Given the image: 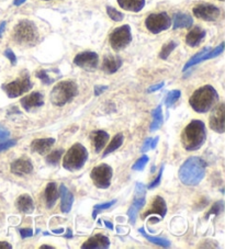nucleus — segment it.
<instances>
[{
    "instance_id": "nucleus-1",
    "label": "nucleus",
    "mask_w": 225,
    "mask_h": 249,
    "mask_svg": "<svg viewBox=\"0 0 225 249\" xmlns=\"http://www.w3.org/2000/svg\"><path fill=\"white\" fill-rule=\"evenodd\" d=\"M206 162L200 157H190L181 165L179 179L185 186H198L206 176Z\"/></svg>"
},
{
    "instance_id": "nucleus-2",
    "label": "nucleus",
    "mask_w": 225,
    "mask_h": 249,
    "mask_svg": "<svg viewBox=\"0 0 225 249\" xmlns=\"http://www.w3.org/2000/svg\"><path fill=\"white\" fill-rule=\"evenodd\" d=\"M206 140V131L205 123L200 120H192L184 130L181 142L186 151L194 152L202 147Z\"/></svg>"
},
{
    "instance_id": "nucleus-3",
    "label": "nucleus",
    "mask_w": 225,
    "mask_h": 249,
    "mask_svg": "<svg viewBox=\"0 0 225 249\" xmlns=\"http://www.w3.org/2000/svg\"><path fill=\"white\" fill-rule=\"evenodd\" d=\"M219 100V93L210 85L203 86L193 92L189 99L191 108L198 113H206L216 105Z\"/></svg>"
},
{
    "instance_id": "nucleus-4",
    "label": "nucleus",
    "mask_w": 225,
    "mask_h": 249,
    "mask_svg": "<svg viewBox=\"0 0 225 249\" xmlns=\"http://www.w3.org/2000/svg\"><path fill=\"white\" fill-rule=\"evenodd\" d=\"M12 38L19 45L33 46L40 40L37 25L30 20H21L12 31Z\"/></svg>"
},
{
    "instance_id": "nucleus-5",
    "label": "nucleus",
    "mask_w": 225,
    "mask_h": 249,
    "mask_svg": "<svg viewBox=\"0 0 225 249\" xmlns=\"http://www.w3.org/2000/svg\"><path fill=\"white\" fill-rule=\"evenodd\" d=\"M78 94V87L72 80L60 81L51 92V102L56 107H64Z\"/></svg>"
},
{
    "instance_id": "nucleus-6",
    "label": "nucleus",
    "mask_w": 225,
    "mask_h": 249,
    "mask_svg": "<svg viewBox=\"0 0 225 249\" xmlns=\"http://www.w3.org/2000/svg\"><path fill=\"white\" fill-rule=\"evenodd\" d=\"M88 160V151L80 143L74 144L64 156L63 166L68 171L81 169Z\"/></svg>"
},
{
    "instance_id": "nucleus-7",
    "label": "nucleus",
    "mask_w": 225,
    "mask_h": 249,
    "mask_svg": "<svg viewBox=\"0 0 225 249\" xmlns=\"http://www.w3.org/2000/svg\"><path fill=\"white\" fill-rule=\"evenodd\" d=\"M132 42V33L130 25L125 24L114 29L109 36V43L112 49L116 52L124 50Z\"/></svg>"
},
{
    "instance_id": "nucleus-8",
    "label": "nucleus",
    "mask_w": 225,
    "mask_h": 249,
    "mask_svg": "<svg viewBox=\"0 0 225 249\" xmlns=\"http://www.w3.org/2000/svg\"><path fill=\"white\" fill-rule=\"evenodd\" d=\"M32 83L30 80V76L28 72L24 74L15 81L7 85H2V90L6 92V94L9 98H17L20 97L21 94L30 91L32 89Z\"/></svg>"
},
{
    "instance_id": "nucleus-9",
    "label": "nucleus",
    "mask_w": 225,
    "mask_h": 249,
    "mask_svg": "<svg viewBox=\"0 0 225 249\" xmlns=\"http://www.w3.org/2000/svg\"><path fill=\"white\" fill-rule=\"evenodd\" d=\"M145 27L150 33L158 34L171 27V18L167 12L161 14H152L147 17L145 20Z\"/></svg>"
},
{
    "instance_id": "nucleus-10",
    "label": "nucleus",
    "mask_w": 225,
    "mask_h": 249,
    "mask_svg": "<svg viewBox=\"0 0 225 249\" xmlns=\"http://www.w3.org/2000/svg\"><path fill=\"white\" fill-rule=\"evenodd\" d=\"M112 174H113V170L111 167L107 164H102L94 167L90 173V178L97 188L108 189L111 184Z\"/></svg>"
},
{
    "instance_id": "nucleus-11",
    "label": "nucleus",
    "mask_w": 225,
    "mask_h": 249,
    "mask_svg": "<svg viewBox=\"0 0 225 249\" xmlns=\"http://www.w3.org/2000/svg\"><path fill=\"white\" fill-rule=\"evenodd\" d=\"M74 64L85 71H93L98 67L99 56L97 53L87 51V52L77 54L75 58H74Z\"/></svg>"
},
{
    "instance_id": "nucleus-12",
    "label": "nucleus",
    "mask_w": 225,
    "mask_h": 249,
    "mask_svg": "<svg viewBox=\"0 0 225 249\" xmlns=\"http://www.w3.org/2000/svg\"><path fill=\"white\" fill-rule=\"evenodd\" d=\"M193 15L203 21H215L221 15L218 7L211 3H200L192 9Z\"/></svg>"
},
{
    "instance_id": "nucleus-13",
    "label": "nucleus",
    "mask_w": 225,
    "mask_h": 249,
    "mask_svg": "<svg viewBox=\"0 0 225 249\" xmlns=\"http://www.w3.org/2000/svg\"><path fill=\"white\" fill-rule=\"evenodd\" d=\"M210 127L216 133L222 134L225 131V105L221 104L212 111L210 115Z\"/></svg>"
},
{
    "instance_id": "nucleus-14",
    "label": "nucleus",
    "mask_w": 225,
    "mask_h": 249,
    "mask_svg": "<svg viewBox=\"0 0 225 249\" xmlns=\"http://www.w3.org/2000/svg\"><path fill=\"white\" fill-rule=\"evenodd\" d=\"M22 108L30 112L34 109H38L44 105V96L40 92H32L31 94L23 97L20 101Z\"/></svg>"
},
{
    "instance_id": "nucleus-15",
    "label": "nucleus",
    "mask_w": 225,
    "mask_h": 249,
    "mask_svg": "<svg viewBox=\"0 0 225 249\" xmlns=\"http://www.w3.org/2000/svg\"><path fill=\"white\" fill-rule=\"evenodd\" d=\"M152 214H157V215L161 216V218H164L166 216L167 205H166L165 200H164L162 196H157L154 197L153 203H152V205H150V209L149 210V211L143 214L142 218H143V220H145L146 216L152 215Z\"/></svg>"
},
{
    "instance_id": "nucleus-16",
    "label": "nucleus",
    "mask_w": 225,
    "mask_h": 249,
    "mask_svg": "<svg viewBox=\"0 0 225 249\" xmlns=\"http://www.w3.org/2000/svg\"><path fill=\"white\" fill-rule=\"evenodd\" d=\"M10 170L12 174L17 176L29 175L33 171V165L28 158H19L15 160L10 166Z\"/></svg>"
},
{
    "instance_id": "nucleus-17",
    "label": "nucleus",
    "mask_w": 225,
    "mask_h": 249,
    "mask_svg": "<svg viewBox=\"0 0 225 249\" xmlns=\"http://www.w3.org/2000/svg\"><path fill=\"white\" fill-rule=\"evenodd\" d=\"M110 246V240L105 235L101 234H96L93 237H90L87 242H85L81 245V248L84 249H106L109 248Z\"/></svg>"
},
{
    "instance_id": "nucleus-18",
    "label": "nucleus",
    "mask_w": 225,
    "mask_h": 249,
    "mask_svg": "<svg viewBox=\"0 0 225 249\" xmlns=\"http://www.w3.org/2000/svg\"><path fill=\"white\" fill-rule=\"evenodd\" d=\"M90 140H92L94 152L100 153L105 148L107 142L109 141V134L102 130L94 131L90 133Z\"/></svg>"
},
{
    "instance_id": "nucleus-19",
    "label": "nucleus",
    "mask_w": 225,
    "mask_h": 249,
    "mask_svg": "<svg viewBox=\"0 0 225 249\" xmlns=\"http://www.w3.org/2000/svg\"><path fill=\"white\" fill-rule=\"evenodd\" d=\"M122 66V59L114 55H107L102 62V71L107 74H114Z\"/></svg>"
},
{
    "instance_id": "nucleus-20",
    "label": "nucleus",
    "mask_w": 225,
    "mask_h": 249,
    "mask_svg": "<svg viewBox=\"0 0 225 249\" xmlns=\"http://www.w3.org/2000/svg\"><path fill=\"white\" fill-rule=\"evenodd\" d=\"M206 31L200 27H194L190 30L187 36H186V43L190 47H197L201 44V42L205 40Z\"/></svg>"
},
{
    "instance_id": "nucleus-21",
    "label": "nucleus",
    "mask_w": 225,
    "mask_h": 249,
    "mask_svg": "<svg viewBox=\"0 0 225 249\" xmlns=\"http://www.w3.org/2000/svg\"><path fill=\"white\" fill-rule=\"evenodd\" d=\"M59 196H60V209H62L63 213H69L72 210L73 203H74V196L73 193L68 190V189L60 184L59 187Z\"/></svg>"
},
{
    "instance_id": "nucleus-22",
    "label": "nucleus",
    "mask_w": 225,
    "mask_h": 249,
    "mask_svg": "<svg viewBox=\"0 0 225 249\" xmlns=\"http://www.w3.org/2000/svg\"><path fill=\"white\" fill-rule=\"evenodd\" d=\"M54 139H38L34 140L31 144V151L33 153H38L40 155H44L50 151L52 146L54 145Z\"/></svg>"
},
{
    "instance_id": "nucleus-23",
    "label": "nucleus",
    "mask_w": 225,
    "mask_h": 249,
    "mask_svg": "<svg viewBox=\"0 0 225 249\" xmlns=\"http://www.w3.org/2000/svg\"><path fill=\"white\" fill-rule=\"evenodd\" d=\"M17 209L20 212L25 214H31L34 211V203L32 197L29 195H21L18 199H17Z\"/></svg>"
},
{
    "instance_id": "nucleus-24",
    "label": "nucleus",
    "mask_w": 225,
    "mask_h": 249,
    "mask_svg": "<svg viewBox=\"0 0 225 249\" xmlns=\"http://www.w3.org/2000/svg\"><path fill=\"white\" fill-rule=\"evenodd\" d=\"M59 191L56 186L55 182H50L46 186L45 189V201H46V207L49 209H52L55 205L56 201L58 199Z\"/></svg>"
},
{
    "instance_id": "nucleus-25",
    "label": "nucleus",
    "mask_w": 225,
    "mask_h": 249,
    "mask_svg": "<svg viewBox=\"0 0 225 249\" xmlns=\"http://www.w3.org/2000/svg\"><path fill=\"white\" fill-rule=\"evenodd\" d=\"M193 24V19L187 14H176L172 21V28L177 29H188Z\"/></svg>"
},
{
    "instance_id": "nucleus-26",
    "label": "nucleus",
    "mask_w": 225,
    "mask_h": 249,
    "mask_svg": "<svg viewBox=\"0 0 225 249\" xmlns=\"http://www.w3.org/2000/svg\"><path fill=\"white\" fill-rule=\"evenodd\" d=\"M122 9L131 12H140L145 6V0H118Z\"/></svg>"
},
{
    "instance_id": "nucleus-27",
    "label": "nucleus",
    "mask_w": 225,
    "mask_h": 249,
    "mask_svg": "<svg viewBox=\"0 0 225 249\" xmlns=\"http://www.w3.org/2000/svg\"><path fill=\"white\" fill-rule=\"evenodd\" d=\"M123 141H124V136L122 133H119V134H116L113 139H112L111 143L108 145V147L106 148V151L103 152L102 154V157H107L109 154L113 153L114 151H116V149L120 148L121 146H122L123 144Z\"/></svg>"
},
{
    "instance_id": "nucleus-28",
    "label": "nucleus",
    "mask_w": 225,
    "mask_h": 249,
    "mask_svg": "<svg viewBox=\"0 0 225 249\" xmlns=\"http://www.w3.org/2000/svg\"><path fill=\"white\" fill-rule=\"evenodd\" d=\"M138 231H140V233L144 236V237L149 240V242H150L152 244H154V245H157V246H161V247H164V248H168V247H170V242L169 240H167V239H165V238H159V237H155V236H152V235H150V234H147L146 231H145V230L143 229H140L138 230Z\"/></svg>"
},
{
    "instance_id": "nucleus-29",
    "label": "nucleus",
    "mask_w": 225,
    "mask_h": 249,
    "mask_svg": "<svg viewBox=\"0 0 225 249\" xmlns=\"http://www.w3.org/2000/svg\"><path fill=\"white\" fill-rule=\"evenodd\" d=\"M152 114H153V122H152V124H150V132H154V131L158 130V128L162 126V124L164 122L162 106H158L157 108L153 111Z\"/></svg>"
},
{
    "instance_id": "nucleus-30",
    "label": "nucleus",
    "mask_w": 225,
    "mask_h": 249,
    "mask_svg": "<svg viewBox=\"0 0 225 249\" xmlns=\"http://www.w3.org/2000/svg\"><path fill=\"white\" fill-rule=\"evenodd\" d=\"M210 50H211V47H205V49H203L202 51H200V52H199L198 54L194 55V56L191 59H190V61L187 64H186L185 67H184V71H187V70H189L190 67H192L194 65H197V64L201 63L202 59H203V56H205V55L207 52H209Z\"/></svg>"
},
{
    "instance_id": "nucleus-31",
    "label": "nucleus",
    "mask_w": 225,
    "mask_h": 249,
    "mask_svg": "<svg viewBox=\"0 0 225 249\" xmlns=\"http://www.w3.org/2000/svg\"><path fill=\"white\" fill-rule=\"evenodd\" d=\"M177 45L178 44H177V43L174 41L167 43L166 45L163 46L161 53H159V57H161L162 59H167L168 57H169V55L171 54L172 51L176 49Z\"/></svg>"
},
{
    "instance_id": "nucleus-32",
    "label": "nucleus",
    "mask_w": 225,
    "mask_h": 249,
    "mask_svg": "<svg viewBox=\"0 0 225 249\" xmlns=\"http://www.w3.org/2000/svg\"><path fill=\"white\" fill-rule=\"evenodd\" d=\"M63 153H64L63 149H57V151L52 152L50 155L46 157V162L47 164L54 165V166L57 165L60 160V158L63 156Z\"/></svg>"
},
{
    "instance_id": "nucleus-33",
    "label": "nucleus",
    "mask_w": 225,
    "mask_h": 249,
    "mask_svg": "<svg viewBox=\"0 0 225 249\" xmlns=\"http://www.w3.org/2000/svg\"><path fill=\"white\" fill-rule=\"evenodd\" d=\"M115 203H116V200H112V201H110V202H106V203H101V204L94 205V212H93V217L96 218L99 213L102 212V211H105V210H107V209L112 208Z\"/></svg>"
},
{
    "instance_id": "nucleus-34",
    "label": "nucleus",
    "mask_w": 225,
    "mask_h": 249,
    "mask_svg": "<svg viewBox=\"0 0 225 249\" xmlns=\"http://www.w3.org/2000/svg\"><path fill=\"white\" fill-rule=\"evenodd\" d=\"M107 14L109 16V18L112 19L115 22H120V21H122L124 19V15L122 12H120L119 10H116L115 8L113 7H110L108 6L107 7Z\"/></svg>"
},
{
    "instance_id": "nucleus-35",
    "label": "nucleus",
    "mask_w": 225,
    "mask_h": 249,
    "mask_svg": "<svg viewBox=\"0 0 225 249\" xmlns=\"http://www.w3.org/2000/svg\"><path fill=\"white\" fill-rule=\"evenodd\" d=\"M181 97V92L180 90H172V91H170L169 93L167 94V98L165 100V105L166 107H171L174 104H176L177 101L179 100V98Z\"/></svg>"
},
{
    "instance_id": "nucleus-36",
    "label": "nucleus",
    "mask_w": 225,
    "mask_h": 249,
    "mask_svg": "<svg viewBox=\"0 0 225 249\" xmlns=\"http://www.w3.org/2000/svg\"><path fill=\"white\" fill-rule=\"evenodd\" d=\"M37 77L38 79H41V81L44 85H51L55 81V78H52V77L49 75V71H45V70H41L37 71Z\"/></svg>"
},
{
    "instance_id": "nucleus-37",
    "label": "nucleus",
    "mask_w": 225,
    "mask_h": 249,
    "mask_svg": "<svg viewBox=\"0 0 225 249\" xmlns=\"http://www.w3.org/2000/svg\"><path fill=\"white\" fill-rule=\"evenodd\" d=\"M149 160H150L149 156L143 155V156L140 158V160H137V161H135V164H134V165L132 166V169L135 170V171H142V170H144L145 166L147 165V162H149Z\"/></svg>"
},
{
    "instance_id": "nucleus-38",
    "label": "nucleus",
    "mask_w": 225,
    "mask_h": 249,
    "mask_svg": "<svg viewBox=\"0 0 225 249\" xmlns=\"http://www.w3.org/2000/svg\"><path fill=\"white\" fill-rule=\"evenodd\" d=\"M137 212H138V210L134 207V205H131V207H130L129 211H128V215H129V220H130V222H131V224H135Z\"/></svg>"
},
{
    "instance_id": "nucleus-39",
    "label": "nucleus",
    "mask_w": 225,
    "mask_h": 249,
    "mask_svg": "<svg viewBox=\"0 0 225 249\" xmlns=\"http://www.w3.org/2000/svg\"><path fill=\"white\" fill-rule=\"evenodd\" d=\"M146 196V187L141 182H137L135 186V197Z\"/></svg>"
},
{
    "instance_id": "nucleus-40",
    "label": "nucleus",
    "mask_w": 225,
    "mask_h": 249,
    "mask_svg": "<svg viewBox=\"0 0 225 249\" xmlns=\"http://www.w3.org/2000/svg\"><path fill=\"white\" fill-rule=\"evenodd\" d=\"M16 144H17L16 140H6L5 142H2V143H0V152L7 151V149L14 147Z\"/></svg>"
},
{
    "instance_id": "nucleus-41",
    "label": "nucleus",
    "mask_w": 225,
    "mask_h": 249,
    "mask_svg": "<svg viewBox=\"0 0 225 249\" xmlns=\"http://www.w3.org/2000/svg\"><path fill=\"white\" fill-rule=\"evenodd\" d=\"M222 211H223V201H219V202H216L213 207H212L209 214H215V215H219Z\"/></svg>"
},
{
    "instance_id": "nucleus-42",
    "label": "nucleus",
    "mask_w": 225,
    "mask_h": 249,
    "mask_svg": "<svg viewBox=\"0 0 225 249\" xmlns=\"http://www.w3.org/2000/svg\"><path fill=\"white\" fill-rule=\"evenodd\" d=\"M145 203H146V196L134 197L132 205H134V207H135L137 210H140V209H142L143 207H144Z\"/></svg>"
},
{
    "instance_id": "nucleus-43",
    "label": "nucleus",
    "mask_w": 225,
    "mask_h": 249,
    "mask_svg": "<svg viewBox=\"0 0 225 249\" xmlns=\"http://www.w3.org/2000/svg\"><path fill=\"white\" fill-rule=\"evenodd\" d=\"M3 54H5V56H6L8 59H9L10 63H11V65L15 66L16 64H17V56L15 55V53L12 52V51H11L10 49H7V50L5 51V53H3Z\"/></svg>"
},
{
    "instance_id": "nucleus-44",
    "label": "nucleus",
    "mask_w": 225,
    "mask_h": 249,
    "mask_svg": "<svg viewBox=\"0 0 225 249\" xmlns=\"http://www.w3.org/2000/svg\"><path fill=\"white\" fill-rule=\"evenodd\" d=\"M163 173H164V166L161 167V169H159V173H158V176L156 177V179L154 180V181L150 184L149 186V189H154L156 188L159 183H161V180H162V176H163Z\"/></svg>"
},
{
    "instance_id": "nucleus-45",
    "label": "nucleus",
    "mask_w": 225,
    "mask_h": 249,
    "mask_svg": "<svg viewBox=\"0 0 225 249\" xmlns=\"http://www.w3.org/2000/svg\"><path fill=\"white\" fill-rule=\"evenodd\" d=\"M9 136H10V132L0 124V143L5 142Z\"/></svg>"
},
{
    "instance_id": "nucleus-46",
    "label": "nucleus",
    "mask_w": 225,
    "mask_h": 249,
    "mask_svg": "<svg viewBox=\"0 0 225 249\" xmlns=\"http://www.w3.org/2000/svg\"><path fill=\"white\" fill-rule=\"evenodd\" d=\"M20 234L22 238H28V237H31V236H33V231L31 229H21Z\"/></svg>"
},
{
    "instance_id": "nucleus-47",
    "label": "nucleus",
    "mask_w": 225,
    "mask_h": 249,
    "mask_svg": "<svg viewBox=\"0 0 225 249\" xmlns=\"http://www.w3.org/2000/svg\"><path fill=\"white\" fill-rule=\"evenodd\" d=\"M152 140L153 139H146V141L144 142V144H143L142 153H146V152L150 151V144H152Z\"/></svg>"
},
{
    "instance_id": "nucleus-48",
    "label": "nucleus",
    "mask_w": 225,
    "mask_h": 249,
    "mask_svg": "<svg viewBox=\"0 0 225 249\" xmlns=\"http://www.w3.org/2000/svg\"><path fill=\"white\" fill-rule=\"evenodd\" d=\"M108 89V86H96V87H94V96H100V94L103 92V91H106V90Z\"/></svg>"
},
{
    "instance_id": "nucleus-49",
    "label": "nucleus",
    "mask_w": 225,
    "mask_h": 249,
    "mask_svg": "<svg viewBox=\"0 0 225 249\" xmlns=\"http://www.w3.org/2000/svg\"><path fill=\"white\" fill-rule=\"evenodd\" d=\"M164 86H165V83H161V84L154 85V86H152V87H150L149 89H147V92H149V93H152V92L157 91V90L162 89V88L164 87Z\"/></svg>"
},
{
    "instance_id": "nucleus-50",
    "label": "nucleus",
    "mask_w": 225,
    "mask_h": 249,
    "mask_svg": "<svg viewBox=\"0 0 225 249\" xmlns=\"http://www.w3.org/2000/svg\"><path fill=\"white\" fill-rule=\"evenodd\" d=\"M12 246L7 242H0V249H11Z\"/></svg>"
},
{
    "instance_id": "nucleus-51",
    "label": "nucleus",
    "mask_w": 225,
    "mask_h": 249,
    "mask_svg": "<svg viewBox=\"0 0 225 249\" xmlns=\"http://www.w3.org/2000/svg\"><path fill=\"white\" fill-rule=\"evenodd\" d=\"M6 25H7L6 21H2V22L0 23V37H2V34H3V31H5V29H6Z\"/></svg>"
},
{
    "instance_id": "nucleus-52",
    "label": "nucleus",
    "mask_w": 225,
    "mask_h": 249,
    "mask_svg": "<svg viewBox=\"0 0 225 249\" xmlns=\"http://www.w3.org/2000/svg\"><path fill=\"white\" fill-rule=\"evenodd\" d=\"M158 140H159L158 136L155 137V139L152 140V144H150V149H154L155 147H156V145H157V143H158Z\"/></svg>"
},
{
    "instance_id": "nucleus-53",
    "label": "nucleus",
    "mask_w": 225,
    "mask_h": 249,
    "mask_svg": "<svg viewBox=\"0 0 225 249\" xmlns=\"http://www.w3.org/2000/svg\"><path fill=\"white\" fill-rule=\"evenodd\" d=\"M25 1H27V0H15L14 5L17 6V7H19V6L22 5V3H24Z\"/></svg>"
},
{
    "instance_id": "nucleus-54",
    "label": "nucleus",
    "mask_w": 225,
    "mask_h": 249,
    "mask_svg": "<svg viewBox=\"0 0 225 249\" xmlns=\"http://www.w3.org/2000/svg\"><path fill=\"white\" fill-rule=\"evenodd\" d=\"M105 225L108 227L109 230H113V224L109 221H105Z\"/></svg>"
},
{
    "instance_id": "nucleus-55",
    "label": "nucleus",
    "mask_w": 225,
    "mask_h": 249,
    "mask_svg": "<svg viewBox=\"0 0 225 249\" xmlns=\"http://www.w3.org/2000/svg\"><path fill=\"white\" fill-rule=\"evenodd\" d=\"M52 231H53L54 234H62L63 231H64V230H63V229H59V230H53Z\"/></svg>"
},
{
    "instance_id": "nucleus-56",
    "label": "nucleus",
    "mask_w": 225,
    "mask_h": 249,
    "mask_svg": "<svg viewBox=\"0 0 225 249\" xmlns=\"http://www.w3.org/2000/svg\"><path fill=\"white\" fill-rule=\"evenodd\" d=\"M41 249H54L53 246H47V245H43V246L40 247Z\"/></svg>"
},
{
    "instance_id": "nucleus-57",
    "label": "nucleus",
    "mask_w": 225,
    "mask_h": 249,
    "mask_svg": "<svg viewBox=\"0 0 225 249\" xmlns=\"http://www.w3.org/2000/svg\"><path fill=\"white\" fill-rule=\"evenodd\" d=\"M65 237H68V238H72V237H73V235H72V231H71V230L68 231V235H67V234L65 235Z\"/></svg>"
},
{
    "instance_id": "nucleus-58",
    "label": "nucleus",
    "mask_w": 225,
    "mask_h": 249,
    "mask_svg": "<svg viewBox=\"0 0 225 249\" xmlns=\"http://www.w3.org/2000/svg\"><path fill=\"white\" fill-rule=\"evenodd\" d=\"M43 1H50V0H43Z\"/></svg>"
},
{
    "instance_id": "nucleus-59",
    "label": "nucleus",
    "mask_w": 225,
    "mask_h": 249,
    "mask_svg": "<svg viewBox=\"0 0 225 249\" xmlns=\"http://www.w3.org/2000/svg\"><path fill=\"white\" fill-rule=\"evenodd\" d=\"M220 1H224V0H220Z\"/></svg>"
}]
</instances>
